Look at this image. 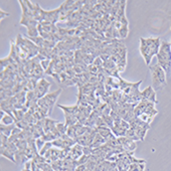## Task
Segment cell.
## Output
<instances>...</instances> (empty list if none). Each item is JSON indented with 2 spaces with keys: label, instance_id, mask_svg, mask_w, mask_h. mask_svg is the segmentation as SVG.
Instances as JSON below:
<instances>
[{
  "label": "cell",
  "instance_id": "8992f818",
  "mask_svg": "<svg viewBox=\"0 0 171 171\" xmlns=\"http://www.w3.org/2000/svg\"><path fill=\"white\" fill-rule=\"evenodd\" d=\"M117 140L118 143L125 149L126 152H133L137 147L136 142L127 138V137H118Z\"/></svg>",
  "mask_w": 171,
  "mask_h": 171
},
{
  "label": "cell",
  "instance_id": "836d02e7",
  "mask_svg": "<svg viewBox=\"0 0 171 171\" xmlns=\"http://www.w3.org/2000/svg\"><path fill=\"white\" fill-rule=\"evenodd\" d=\"M31 171H40L38 165L36 162H34L33 160H31Z\"/></svg>",
  "mask_w": 171,
  "mask_h": 171
},
{
  "label": "cell",
  "instance_id": "f546056e",
  "mask_svg": "<svg viewBox=\"0 0 171 171\" xmlns=\"http://www.w3.org/2000/svg\"><path fill=\"white\" fill-rule=\"evenodd\" d=\"M51 59H44V60H41L40 62V65H41V68L44 70V72L47 70V68L51 65Z\"/></svg>",
  "mask_w": 171,
  "mask_h": 171
},
{
  "label": "cell",
  "instance_id": "8d00e7d4",
  "mask_svg": "<svg viewBox=\"0 0 171 171\" xmlns=\"http://www.w3.org/2000/svg\"><path fill=\"white\" fill-rule=\"evenodd\" d=\"M24 168L27 170H31V160H28L27 162L24 163Z\"/></svg>",
  "mask_w": 171,
  "mask_h": 171
},
{
  "label": "cell",
  "instance_id": "ba28073f",
  "mask_svg": "<svg viewBox=\"0 0 171 171\" xmlns=\"http://www.w3.org/2000/svg\"><path fill=\"white\" fill-rule=\"evenodd\" d=\"M83 148L84 146L80 145V144H76L73 145L72 148H70V156L72 157L73 160H78L80 157L83 155Z\"/></svg>",
  "mask_w": 171,
  "mask_h": 171
},
{
  "label": "cell",
  "instance_id": "d4e9b609",
  "mask_svg": "<svg viewBox=\"0 0 171 171\" xmlns=\"http://www.w3.org/2000/svg\"><path fill=\"white\" fill-rule=\"evenodd\" d=\"M57 129L59 131V133L62 134V135H64V134H67L68 126L65 125V123H60V122H59V123L57 124Z\"/></svg>",
  "mask_w": 171,
  "mask_h": 171
},
{
  "label": "cell",
  "instance_id": "e0dca14e",
  "mask_svg": "<svg viewBox=\"0 0 171 171\" xmlns=\"http://www.w3.org/2000/svg\"><path fill=\"white\" fill-rule=\"evenodd\" d=\"M52 145H54V147H57V148H59V149L68 148L67 144L65 143V141L62 140V138H57L54 141H52Z\"/></svg>",
  "mask_w": 171,
  "mask_h": 171
},
{
  "label": "cell",
  "instance_id": "e575fe53",
  "mask_svg": "<svg viewBox=\"0 0 171 171\" xmlns=\"http://www.w3.org/2000/svg\"><path fill=\"white\" fill-rule=\"evenodd\" d=\"M148 101L154 103V104H156V103H157V100H156V92L154 91L153 93L151 94V96H150V98H149Z\"/></svg>",
  "mask_w": 171,
  "mask_h": 171
},
{
  "label": "cell",
  "instance_id": "1f68e13d",
  "mask_svg": "<svg viewBox=\"0 0 171 171\" xmlns=\"http://www.w3.org/2000/svg\"><path fill=\"white\" fill-rule=\"evenodd\" d=\"M0 142H1V146H5L7 143H8V138L9 137H7L6 135H4V134H0Z\"/></svg>",
  "mask_w": 171,
  "mask_h": 171
},
{
  "label": "cell",
  "instance_id": "d6986e66",
  "mask_svg": "<svg viewBox=\"0 0 171 171\" xmlns=\"http://www.w3.org/2000/svg\"><path fill=\"white\" fill-rule=\"evenodd\" d=\"M125 137H127V138L131 139V140H133V141L139 140V138H138V137H137L136 133H135V130H134L133 128L128 129L127 132H126V136H125Z\"/></svg>",
  "mask_w": 171,
  "mask_h": 171
},
{
  "label": "cell",
  "instance_id": "8fae6325",
  "mask_svg": "<svg viewBox=\"0 0 171 171\" xmlns=\"http://www.w3.org/2000/svg\"><path fill=\"white\" fill-rule=\"evenodd\" d=\"M14 128H15V124H12V125L0 124V133L4 134V135H6L7 137H10Z\"/></svg>",
  "mask_w": 171,
  "mask_h": 171
},
{
  "label": "cell",
  "instance_id": "9a60e30c",
  "mask_svg": "<svg viewBox=\"0 0 171 171\" xmlns=\"http://www.w3.org/2000/svg\"><path fill=\"white\" fill-rule=\"evenodd\" d=\"M0 124H3V125L15 124V119H14V117H13V116L5 114L3 117H1V123H0Z\"/></svg>",
  "mask_w": 171,
  "mask_h": 171
},
{
  "label": "cell",
  "instance_id": "7402d4cb",
  "mask_svg": "<svg viewBox=\"0 0 171 171\" xmlns=\"http://www.w3.org/2000/svg\"><path fill=\"white\" fill-rule=\"evenodd\" d=\"M119 81H120L119 86H120V90H121V91H125L126 89L130 88V87L133 85V83H129V81H125V80H123L122 78H120V79H119Z\"/></svg>",
  "mask_w": 171,
  "mask_h": 171
},
{
  "label": "cell",
  "instance_id": "7a4b0ae2",
  "mask_svg": "<svg viewBox=\"0 0 171 171\" xmlns=\"http://www.w3.org/2000/svg\"><path fill=\"white\" fill-rule=\"evenodd\" d=\"M150 72L152 73V86L154 90H161L163 87L166 86V73L157 64L155 65H150Z\"/></svg>",
  "mask_w": 171,
  "mask_h": 171
},
{
  "label": "cell",
  "instance_id": "2e32d148",
  "mask_svg": "<svg viewBox=\"0 0 171 171\" xmlns=\"http://www.w3.org/2000/svg\"><path fill=\"white\" fill-rule=\"evenodd\" d=\"M15 145H16L18 150L24 151V150L28 147V143H27V140H25V139H18L17 142L15 143Z\"/></svg>",
  "mask_w": 171,
  "mask_h": 171
},
{
  "label": "cell",
  "instance_id": "52a82bcc",
  "mask_svg": "<svg viewBox=\"0 0 171 171\" xmlns=\"http://www.w3.org/2000/svg\"><path fill=\"white\" fill-rule=\"evenodd\" d=\"M57 121L56 120H52L51 118L46 117L43 119V130H44V133H49L54 130V128L57 127Z\"/></svg>",
  "mask_w": 171,
  "mask_h": 171
},
{
  "label": "cell",
  "instance_id": "83f0119b",
  "mask_svg": "<svg viewBox=\"0 0 171 171\" xmlns=\"http://www.w3.org/2000/svg\"><path fill=\"white\" fill-rule=\"evenodd\" d=\"M89 160V156H87V155H81V156L77 160V166H79V165H84L86 164L87 162H88Z\"/></svg>",
  "mask_w": 171,
  "mask_h": 171
},
{
  "label": "cell",
  "instance_id": "484cf974",
  "mask_svg": "<svg viewBox=\"0 0 171 171\" xmlns=\"http://www.w3.org/2000/svg\"><path fill=\"white\" fill-rule=\"evenodd\" d=\"M4 147L7 150H8V151H10L11 153H13V154H15L18 151V149H17L16 145H15V143H11V142H8V143H7Z\"/></svg>",
  "mask_w": 171,
  "mask_h": 171
},
{
  "label": "cell",
  "instance_id": "603a6c76",
  "mask_svg": "<svg viewBox=\"0 0 171 171\" xmlns=\"http://www.w3.org/2000/svg\"><path fill=\"white\" fill-rule=\"evenodd\" d=\"M128 32H129V28H128V25H122L119 29V35H120V38H125L126 36L128 35Z\"/></svg>",
  "mask_w": 171,
  "mask_h": 171
},
{
  "label": "cell",
  "instance_id": "6da1fadb",
  "mask_svg": "<svg viewBox=\"0 0 171 171\" xmlns=\"http://www.w3.org/2000/svg\"><path fill=\"white\" fill-rule=\"evenodd\" d=\"M156 57L158 59V65L166 73H169L171 70V43L167 41L161 43L159 52Z\"/></svg>",
  "mask_w": 171,
  "mask_h": 171
},
{
  "label": "cell",
  "instance_id": "f35d334b",
  "mask_svg": "<svg viewBox=\"0 0 171 171\" xmlns=\"http://www.w3.org/2000/svg\"><path fill=\"white\" fill-rule=\"evenodd\" d=\"M21 171H31V170H27V169H25V168H23Z\"/></svg>",
  "mask_w": 171,
  "mask_h": 171
},
{
  "label": "cell",
  "instance_id": "44dd1931",
  "mask_svg": "<svg viewBox=\"0 0 171 171\" xmlns=\"http://www.w3.org/2000/svg\"><path fill=\"white\" fill-rule=\"evenodd\" d=\"M27 38H29L30 40L32 41V43H35L38 47H43V44H44V39L41 37L40 35L36 36V37H27Z\"/></svg>",
  "mask_w": 171,
  "mask_h": 171
},
{
  "label": "cell",
  "instance_id": "4316f807",
  "mask_svg": "<svg viewBox=\"0 0 171 171\" xmlns=\"http://www.w3.org/2000/svg\"><path fill=\"white\" fill-rule=\"evenodd\" d=\"M52 147H54V145H52V142H46V143L44 144V146L43 147V149L39 151V154H40V155H44L47 151H48L49 149H51Z\"/></svg>",
  "mask_w": 171,
  "mask_h": 171
},
{
  "label": "cell",
  "instance_id": "7c38bea8",
  "mask_svg": "<svg viewBox=\"0 0 171 171\" xmlns=\"http://www.w3.org/2000/svg\"><path fill=\"white\" fill-rule=\"evenodd\" d=\"M0 154L2 155L5 158H7L10 161H12L13 163H15V157H14V154L11 153L10 151H8L4 146H0Z\"/></svg>",
  "mask_w": 171,
  "mask_h": 171
},
{
  "label": "cell",
  "instance_id": "d590c367",
  "mask_svg": "<svg viewBox=\"0 0 171 171\" xmlns=\"http://www.w3.org/2000/svg\"><path fill=\"white\" fill-rule=\"evenodd\" d=\"M121 126H122V127L124 128V129H126V130L130 129V124H129L127 121H125V120H122V121H121Z\"/></svg>",
  "mask_w": 171,
  "mask_h": 171
},
{
  "label": "cell",
  "instance_id": "cb8c5ba5",
  "mask_svg": "<svg viewBox=\"0 0 171 171\" xmlns=\"http://www.w3.org/2000/svg\"><path fill=\"white\" fill-rule=\"evenodd\" d=\"M43 139L46 142H52V141H54L56 139H57L56 135H54L52 132H49V133H46L43 136Z\"/></svg>",
  "mask_w": 171,
  "mask_h": 171
},
{
  "label": "cell",
  "instance_id": "f1b7e54d",
  "mask_svg": "<svg viewBox=\"0 0 171 171\" xmlns=\"http://www.w3.org/2000/svg\"><path fill=\"white\" fill-rule=\"evenodd\" d=\"M35 143H36V147H37L38 151H40V150L43 149V147L44 146V144H46V142L43 140V137H40V138L36 139Z\"/></svg>",
  "mask_w": 171,
  "mask_h": 171
},
{
  "label": "cell",
  "instance_id": "5b68a950",
  "mask_svg": "<svg viewBox=\"0 0 171 171\" xmlns=\"http://www.w3.org/2000/svg\"><path fill=\"white\" fill-rule=\"evenodd\" d=\"M140 52H141L142 57H144V59H145L146 64L149 65L152 60V57L154 56H153V54H152L151 49H150V47L147 46L145 38H143V37L140 38Z\"/></svg>",
  "mask_w": 171,
  "mask_h": 171
},
{
  "label": "cell",
  "instance_id": "d6a6232c",
  "mask_svg": "<svg viewBox=\"0 0 171 171\" xmlns=\"http://www.w3.org/2000/svg\"><path fill=\"white\" fill-rule=\"evenodd\" d=\"M103 60H102V59L100 57H96L95 59V60H94V62H93V65H96L97 68H102L103 67Z\"/></svg>",
  "mask_w": 171,
  "mask_h": 171
},
{
  "label": "cell",
  "instance_id": "ffe728a7",
  "mask_svg": "<svg viewBox=\"0 0 171 171\" xmlns=\"http://www.w3.org/2000/svg\"><path fill=\"white\" fill-rule=\"evenodd\" d=\"M103 120H104L105 124H106L107 127H109L110 129H112L113 127H114V120L112 119V117L110 115L108 116H102Z\"/></svg>",
  "mask_w": 171,
  "mask_h": 171
},
{
  "label": "cell",
  "instance_id": "74e56055",
  "mask_svg": "<svg viewBox=\"0 0 171 171\" xmlns=\"http://www.w3.org/2000/svg\"><path fill=\"white\" fill-rule=\"evenodd\" d=\"M9 13L3 11V10H0V19H3L5 16H8Z\"/></svg>",
  "mask_w": 171,
  "mask_h": 171
},
{
  "label": "cell",
  "instance_id": "4fadbf2b",
  "mask_svg": "<svg viewBox=\"0 0 171 171\" xmlns=\"http://www.w3.org/2000/svg\"><path fill=\"white\" fill-rule=\"evenodd\" d=\"M65 125H67L68 127V126L76 125L79 122L77 116L70 115V114H67V113H65Z\"/></svg>",
  "mask_w": 171,
  "mask_h": 171
},
{
  "label": "cell",
  "instance_id": "277c9868",
  "mask_svg": "<svg viewBox=\"0 0 171 171\" xmlns=\"http://www.w3.org/2000/svg\"><path fill=\"white\" fill-rule=\"evenodd\" d=\"M49 87H51V83L47 81L46 79H41V80L38 81L37 85H36L35 89H34V93H35L37 99H41L43 98L46 95H47V91H48Z\"/></svg>",
  "mask_w": 171,
  "mask_h": 171
},
{
  "label": "cell",
  "instance_id": "4dcf8cb0",
  "mask_svg": "<svg viewBox=\"0 0 171 171\" xmlns=\"http://www.w3.org/2000/svg\"><path fill=\"white\" fill-rule=\"evenodd\" d=\"M83 154L87 155V156H91V155L93 154V148L89 146H85L83 148Z\"/></svg>",
  "mask_w": 171,
  "mask_h": 171
},
{
  "label": "cell",
  "instance_id": "9c48e42d",
  "mask_svg": "<svg viewBox=\"0 0 171 171\" xmlns=\"http://www.w3.org/2000/svg\"><path fill=\"white\" fill-rule=\"evenodd\" d=\"M57 107H59V109H62V111H64V113L75 115V116H77L79 111H80V106H79V105H76V106H62V105H57Z\"/></svg>",
  "mask_w": 171,
  "mask_h": 171
},
{
  "label": "cell",
  "instance_id": "5bb4252c",
  "mask_svg": "<svg viewBox=\"0 0 171 171\" xmlns=\"http://www.w3.org/2000/svg\"><path fill=\"white\" fill-rule=\"evenodd\" d=\"M157 113L158 112H157V110L155 109L154 103L148 101V104H147V107H146V110H145V113H144V114L148 115V116H150V117H153V116L156 115Z\"/></svg>",
  "mask_w": 171,
  "mask_h": 171
},
{
  "label": "cell",
  "instance_id": "30bf717a",
  "mask_svg": "<svg viewBox=\"0 0 171 171\" xmlns=\"http://www.w3.org/2000/svg\"><path fill=\"white\" fill-rule=\"evenodd\" d=\"M14 157H15V163H16V164L25 163V162H27L28 160H29L27 158V156L25 155V152L21 151V150H18L16 153L14 154Z\"/></svg>",
  "mask_w": 171,
  "mask_h": 171
},
{
  "label": "cell",
  "instance_id": "ac0fdd59",
  "mask_svg": "<svg viewBox=\"0 0 171 171\" xmlns=\"http://www.w3.org/2000/svg\"><path fill=\"white\" fill-rule=\"evenodd\" d=\"M155 90L153 89V87H147V88L144 90L143 92H141V94H142V98L143 99H145V100H149L150 98V96H151V94L153 93Z\"/></svg>",
  "mask_w": 171,
  "mask_h": 171
},
{
  "label": "cell",
  "instance_id": "3957f363",
  "mask_svg": "<svg viewBox=\"0 0 171 171\" xmlns=\"http://www.w3.org/2000/svg\"><path fill=\"white\" fill-rule=\"evenodd\" d=\"M62 89H59V90L54 91L51 92V93H48L47 95H46L43 98L39 99L37 101L39 108L44 110V111H46L48 113V115L51 114L54 105H56L57 100L59 97V95L62 94Z\"/></svg>",
  "mask_w": 171,
  "mask_h": 171
}]
</instances>
